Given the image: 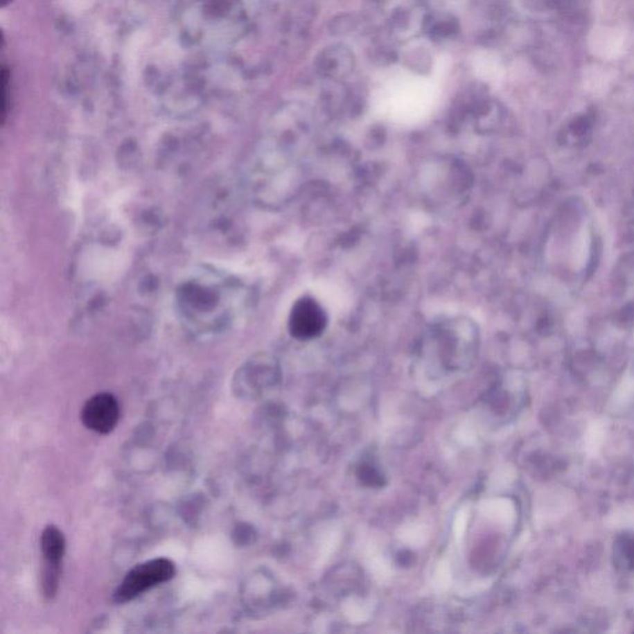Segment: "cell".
Here are the masks:
<instances>
[{
    "mask_svg": "<svg viewBox=\"0 0 634 634\" xmlns=\"http://www.w3.org/2000/svg\"><path fill=\"white\" fill-rule=\"evenodd\" d=\"M121 418V407L111 393H98L89 398L82 407L83 425L100 435L111 434Z\"/></svg>",
    "mask_w": 634,
    "mask_h": 634,
    "instance_id": "cell-4",
    "label": "cell"
},
{
    "mask_svg": "<svg viewBox=\"0 0 634 634\" xmlns=\"http://www.w3.org/2000/svg\"><path fill=\"white\" fill-rule=\"evenodd\" d=\"M176 575V566L168 558H155L135 565L127 572L116 588L113 599L116 604H127L146 591L171 581Z\"/></svg>",
    "mask_w": 634,
    "mask_h": 634,
    "instance_id": "cell-1",
    "label": "cell"
},
{
    "mask_svg": "<svg viewBox=\"0 0 634 634\" xmlns=\"http://www.w3.org/2000/svg\"><path fill=\"white\" fill-rule=\"evenodd\" d=\"M327 314L314 297H303L294 303L289 316V331L292 337L308 341L319 337L327 326Z\"/></svg>",
    "mask_w": 634,
    "mask_h": 634,
    "instance_id": "cell-3",
    "label": "cell"
},
{
    "mask_svg": "<svg viewBox=\"0 0 634 634\" xmlns=\"http://www.w3.org/2000/svg\"><path fill=\"white\" fill-rule=\"evenodd\" d=\"M42 570H41V588L47 599H53L58 595L64 553L66 538L64 533L55 525H47L42 530L40 538Z\"/></svg>",
    "mask_w": 634,
    "mask_h": 634,
    "instance_id": "cell-2",
    "label": "cell"
},
{
    "mask_svg": "<svg viewBox=\"0 0 634 634\" xmlns=\"http://www.w3.org/2000/svg\"><path fill=\"white\" fill-rule=\"evenodd\" d=\"M590 233L583 229L579 236H577L574 249H572V264L576 269H581L586 262H588V254H590Z\"/></svg>",
    "mask_w": 634,
    "mask_h": 634,
    "instance_id": "cell-6",
    "label": "cell"
},
{
    "mask_svg": "<svg viewBox=\"0 0 634 634\" xmlns=\"http://www.w3.org/2000/svg\"><path fill=\"white\" fill-rule=\"evenodd\" d=\"M622 36L613 29H602L595 35L594 49L602 56H615L622 46Z\"/></svg>",
    "mask_w": 634,
    "mask_h": 634,
    "instance_id": "cell-5",
    "label": "cell"
},
{
    "mask_svg": "<svg viewBox=\"0 0 634 634\" xmlns=\"http://www.w3.org/2000/svg\"><path fill=\"white\" fill-rule=\"evenodd\" d=\"M1 1H3V4H6V1H9V0H1Z\"/></svg>",
    "mask_w": 634,
    "mask_h": 634,
    "instance_id": "cell-8",
    "label": "cell"
},
{
    "mask_svg": "<svg viewBox=\"0 0 634 634\" xmlns=\"http://www.w3.org/2000/svg\"><path fill=\"white\" fill-rule=\"evenodd\" d=\"M362 478L364 482L368 484H380V476L378 472L373 468H363L362 471Z\"/></svg>",
    "mask_w": 634,
    "mask_h": 634,
    "instance_id": "cell-7",
    "label": "cell"
}]
</instances>
